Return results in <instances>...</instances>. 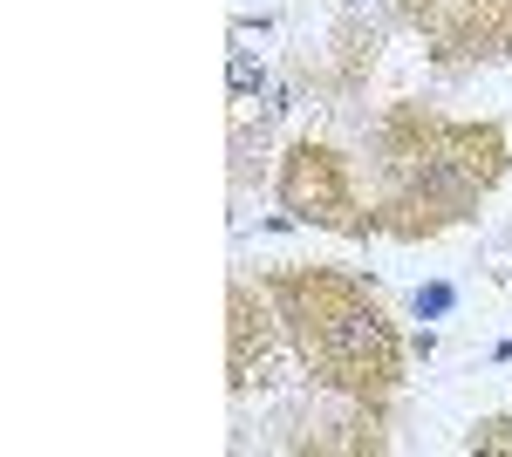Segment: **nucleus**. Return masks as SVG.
<instances>
[{"label":"nucleus","instance_id":"39448f33","mask_svg":"<svg viewBox=\"0 0 512 457\" xmlns=\"http://www.w3.org/2000/svg\"><path fill=\"white\" fill-rule=\"evenodd\" d=\"M233 89H239V96H253V89H260V69H253L246 55H239V62H233Z\"/></svg>","mask_w":512,"mask_h":457},{"label":"nucleus","instance_id":"f03ea898","mask_svg":"<svg viewBox=\"0 0 512 457\" xmlns=\"http://www.w3.org/2000/svg\"><path fill=\"white\" fill-rule=\"evenodd\" d=\"M499 164H506V137L492 123H424V151L396 157L390 212H403L396 232H431L444 219H465V205L499 178Z\"/></svg>","mask_w":512,"mask_h":457},{"label":"nucleus","instance_id":"423d86ee","mask_svg":"<svg viewBox=\"0 0 512 457\" xmlns=\"http://www.w3.org/2000/svg\"><path fill=\"white\" fill-rule=\"evenodd\" d=\"M451 307V287H431V294H417V314H444Z\"/></svg>","mask_w":512,"mask_h":457},{"label":"nucleus","instance_id":"7ed1b4c3","mask_svg":"<svg viewBox=\"0 0 512 457\" xmlns=\"http://www.w3.org/2000/svg\"><path fill=\"white\" fill-rule=\"evenodd\" d=\"M410 28L431 35L444 62H499L512 55V0H403Z\"/></svg>","mask_w":512,"mask_h":457},{"label":"nucleus","instance_id":"20e7f679","mask_svg":"<svg viewBox=\"0 0 512 457\" xmlns=\"http://www.w3.org/2000/svg\"><path fill=\"white\" fill-rule=\"evenodd\" d=\"M280 198L294 219L308 226H342V232H362L369 219H355V185H349V164L328 151V144H301L280 171Z\"/></svg>","mask_w":512,"mask_h":457},{"label":"nucleus","instance_id":"f257e3e1","mask_svg":"<svg viewBox=\"0 0 512 457\" xmlns=\"http://www.w3.org/2000/svg\"><path fill=\"white\" fill-rule=\"evenodd\" d=\"M267 294L280 307V328L294 335L301 362L328 389L355 403H383L396 382V335L383 321L376 294H362L349 273H274Z\"/></svg>","mask_w":512,"mask_h":457}]
</instances>
